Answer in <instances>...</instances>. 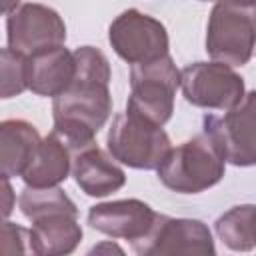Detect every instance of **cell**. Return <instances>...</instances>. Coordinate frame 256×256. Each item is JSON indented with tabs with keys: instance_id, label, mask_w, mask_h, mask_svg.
Listing matches in <instances>:
<instances>
[{
	"instance_id": "obj_12",
	"label": "cell",
	"mask_w": 256,
	"mask_h": 256,
	"mask_svg": "<svg viewBox=\"0 0 256 256\" xmlns=\"http://www.w3.org/2000/svg\"><path fill=\"white\" fill-rule=\"evenodd\" d=\"M72 176L86 196L102 198L126 184L124 170L114 162V156L100 150L96 144L74 152Z\"/></svg>"
},
{
	"instance_id": "obj_24",
	"label": "cell",
	"mask_w": 256,
	"mask_h": 256,
	"mask_svg": "<svg viewBox=\"0 0 256 256\" xmlns=\"http://www.w3.org/2000/svg\"><path fill=\"white\" fill-rule=\"evenodd\" d=\"M200 2H216V0H200Z\"/></svg>"
},
{
	"instance_id": "obj_21",
	"label": "cell",
	"mask_w": 256,
	"mask_h": 256,
	"mask_svg": "<svg viewBox=\"0 0 256 256\" xmlns=\"http://www.w3.org/2000/svg\"><path fill=\"white\" fill-rule=\"evenodd\" d=\"M2 214H4V218H8L10 216V212H12V188H10V182H8V178L6 176H2Z\"/></svg>"
},
{
	"instance_id": "obj_1",
	"label": "cell",
	"mask_w": 256,
	"mask_h": 256,
	"mask_svg": "<svg viewBox=\"0 0 256 256\" xmlns=\"http://www.w3.org/2000/svg\"><path fill=\"white\" fill-rule=\"evenodd\" d=\"M76 74L72 84L54 98V132L74 150L96 144L98 130L112 114V96L108 90L110 64L102 50L80 46L74 50Z\"/></svg>"
},
{
	"instance_id": "obj_11",
	"label": "cell",
	"mask_w": 256,
	"mask_h": 256,
	"mask_svg": "<svg viewBox=\"0 0 256 256\" xmlns=\"http://www.w3.org/2000/svg\"><path fill=\"white\" fill-rule=\"evenodd\" d=\"M156 220L158 212H154L150 204L138 198L102 202L88 210L90 228L112 238L130 240L132 244L144 240L150 234Z\"/></svg>"
},
{
	"instance_id": "obj_5",
	"label": "cell",
	"mask_w": 256,
	"mask_h": 256,
	"mask_svg": "<svg viewBox=\"0 0 256 256\" xmlns=\"http://www.w3.org/2000/svg\"><path fill=\"white\" fill-rule=\"evenodd\" d=\"M180 88V70L176 68L170 54L144 62L132 64L130 68V96L126 110L164 126L174 112V96Z\"/></svg>"
},
{
	"instance_id": "obj_13",
	"label": "cell",
	"mask_w": 256,
	"mask_h": 256,
	"mask_svg": "<svg viewBox=\"0 0 256 256\" xmlns=\"http://www.w3.org/2000/svg\"><path fill=\"white\" fill-rule=\"evenodd\" d=\"M76 60L64 44L28 56V90L56 98L74 80Z\"/></svg>"
},
{
	"instance_id": "obj_10",
	"label": "cell",
	"mask_w": 256,
	"mask_h": 256,
	"mask_svg": "<svg viewBox=\"0 0 256 256\" xmlns=\"http://www.w3.org/2000/svg\"><path fill=\"white\" fill-rule=\"evenodd\" d=\"M6 30L8 48L24 56L62 46L66 42V24L60 14L38 2L22 4L8 14Z\"/></svg>"
},
{
	"instance_id": "obj_14",
	"label": "cell",
	"mask_w": 256,
	"mask_h": 256,
	"mask_svg": "<svg viewBox=\"0 0 256 256\" xmlns=\"http://www.w3.org/2000/svg\"><path fill=\"white\" fill-rule=\"evenodd\" d=\"M72 160L74 150L52 130L46 138H42L36 156L22 174V180L26 186L34 188L58 186L72 172Z\"/></svg>"
},
{
	"instance_id": "obj_20",
	"label": "cell",
	"mask_w": 256,
	"mask_h": 256,
	"mask_svg": "<svg viewBox=\"0 0 256 256\" xmlns=\"http://www.w3.org/2000/svg\"><path fill=\"white\" fill-rule=\"evenodd\" d=\"M30 252V230L4 220L0 230V256H20Z\"/></svg>"
},
{
	"instance_id": "obj_19",
	"label": "cell",
	"mask_w": 256,
	"mask_h": 256,
	"mask_svg": "<svg viewBox=\"0 0 256 256\" xmlns=\"http://www.w3.org/2000/svg\"><path fill=\"white\" fill-rule=\"evenodd\" d=\"M28 90V56L14 52L12 48L2 50V98H12Z\"/></svg>"
},
{
	"instance_id": "obj_22",
	"label": "cell",
	"mask_w": 256,
	"mask_h": 256,
	"mask_svg": "<svg viewBox=\"0 0 256 256\" xmlns=\"http://www.w3.org/2000/svg\"><path fill=\"white\" fill-rule=\"evenodd\" d=\"M18 4H20V0H2V10H4V14H6V16L12 14V12L18 8Z\"/></svg>"
},
{
	"instance_id": "obj_6",
	"label": "cell",
	"mask_w": 256,
	"mask_h": 256,
	"mask_svg": "<svg viewBox=\"0 0 256 256\" xmlns=\"http://www.w3.org/2000/svg\"><path fill=\"white\" fill-rule=\"evenodd\" d=\"M180 88L192 106L230 110L246 94L242 76L224 62H194L180 70Z\"/></svg>"
},
{
	"instance_id": "obj_15",
	"label": "cell",
	"mask_w": 256,
	"mask_h": 256,
	"mask_svg": "<svg viewBox=\"0 0 256 256\" xmlns=\"http://www.w3.org/2000/svg\"><path fill=\"white\" fill-rule=\"evenodd\" d=\"M78 214H50L32 222L30 252L38 256H62L76 250L82 240V228L76 220Z\"/></svg>"
},
{
	"instance_id": "obj_23",
	"label": "cell",
	"mask_w": 256,
	"mask_h": 256,
	"mask_svg": "<svg viewBox=\"0 0 256 256\" xmlns=\"http://www.w3.org/2000/svg\"><path fill=\"white\" fill-rule=\"evenodd\" d=\"M102 250H106V252H116V254H122V248H118L116 244H102V246H96V248H92L90 252H102Z\"/></svg>"
},
{
	"instance_id": "obj_3",
	"label": "cell",
	"mask_w": 256,
	"mask_h": 256,
	"mask_svg": "<svg viewBox=\"0 0 256 256\" xmlns=\"http://www.w3.org/2000/svg\"><path fill=\"white\" fill-rule=\"evenodd\" d=\"M256 48V0H216L206 26L212 60L244 66Z\"/></svg>"
},
{
	"instance_id": "obj_2",
	"label": "cell",
	"mask_w": 256,
	"mask_h": 256,
	"mask_svg": "<svg viewBox=\"0 0 256 256\" xmlns=\"http://www.w3.org/2000/svg\"><path fill=\"white\" fill-rule=\"evenodd\" d=\"M226 168V156L210 132L202 128L194 138L170 148L156 168L158 180L172 192L198 194L216 186Z\"/></svg>"
},
{
	"instance_id": "obj_8",
	"label": "cell",
	"mask_w": 256,
	"mask_h": 256,
	"mask_svg": "<svg viewBox=\"0 0 256 256\" xmlns=\"http://www.w3.org/2000/svg\"><path fill=\"white\" fill-rule=\"evenodd\" d=\"M204 130L220 144L226 162L234 166L256 164V90L244 98L224 116H204Z\"/></svg>"
},
{
	"instance_id": "obj_16",
	"label": "cell",
	"mask_w": 256,
	"mask_h": 256,
	"mask_svg": "<svg viewBox=\"0 0 256 256\" xmlns=\"http://www.w3.org/2000/svg\"><path fill=\"white\" fill-rule=\"evenodd\" d=\"M38 130L26 120H4L0 124V164L2 176H22L40 148Z\"/></svg>"
},
{
	"instance_id": "obj_18",
	"label": "cell",
	"mask_w": 256,
	"mask_h": 256,
	"mask_svg": "<svg viewBox=\"0 0 256 256\" xmlns=\"http://www.w3.org/2000/svg\"><path fill=\"white\" fill-rule=\"evenodd\" d=\"M18 206H20V212L30 222H36L40 218H46L50 214H60V212L78 214L76 204L58 186H48V188L26 186L18 198Z\"/></svg>"
},
{
	"instance_id": "obj_4",
	"label": "cell",
	"mask_w": 256,
	"mask_h": 256,
	"mask_svg": "<svg viewBox=\"0 0 256 256\" xmlns=\"http://www.w3.org/2000/svg\"><path fill=\"white\" fill-rule=\"evenodd\" d=\"M106 144L116 162L138 170H156L172 148L162 126L130 110L114 116Z\"/></svg>"
},
{
	"instance_id": "obj_7",
	"label": "cell",
	"mask_w": 256,
	"mask_h": 256,
	"mask_svg": "<svg viewBox=\"0 0 256 256\" xmlns=\"http://www.w3.org/2000/svg\"><path fill=\"white\" fill-rule=\"evenodd\" d=\"M114 52L128 64H144L168 54V32L164 24L136 8L124 10L108 28Z\"/></svg>"
},
{
	"instance_id": "obj_9",
	"label": "cell",
	"mask_w": 256,
	"mask_h": 256,
	"mask_svg": "<svg viewBox=\"0 0 256 256\" xmlns=\"http://www.w3.org/2000/svg\"><path fill=\"white\" fill-rule=\"evenodd\" d=\"M136 254L142 256H212L216 254L212 234L202 220L170 218L158 214L150 234L132 244Z\"/></svg>"
},
{
	"instance_id": "obj_17",
	"label": "cell",
	"mask_w": 256,
	"mask_h": 256,
	"mask_svg": "<svg viewBox=\"0 0 256 256\" xmlns=\"http://www.w3.org/2000/svg\"><path fill=\"white\" fill-rule=\"evenodd\" d=\"M214 230L230 250L248 252L256 248V206L242 204L230 208L216 220Z\"/></svg>"
}]
</instances>
